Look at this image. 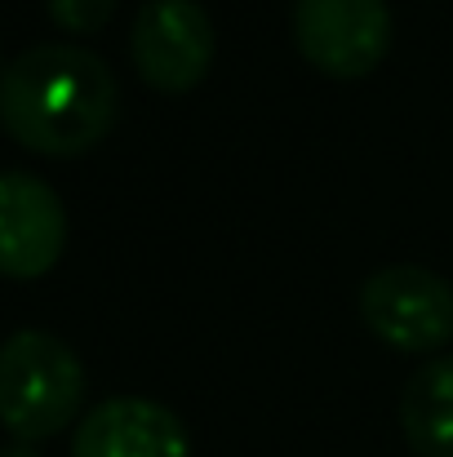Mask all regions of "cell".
<instances>
[{
    "label": "cell",
    "instance_id": "cell-3",
    "mask_svg": "<svg viewBox=\"0 0 453 457\" xmlns=\"http://www.w3.org/2000/svg\"><path fill=\"white\" fill-rule=\"evenodd\" d=\"M356 306L365 328L405 355H432L453 337V285L414 262L373 271Z\"/></svg>",
    "mask_w": 453,
    "mask_h": 457
},
{
    "label": "cell",
    "instance_id": "cell-4",
    "mask_svg": "<svg viewBox=\"0 0 453 457\" xmlns=\"http://www.w3.org/2000/svg\"><path fill=\"white\" fill-rule=\"evenodd\" d=\"M298 54L329 80H365L391 54L387 0H294Z\"/></svg>",
    "mask_w": 453,
    "mask_h": 457
},
{
    "label": "cell",
    "instance_id": "cell-10",
    "mask_svg": "<svg viewBox=\"0 0 453 457\" xmlns=\"http://www.w3.org/2000/svg\"><path fill=\"white\" fill-rule=\"evenodd\" d=\"M0 457H40V449H36V445L13 440V445H4V449H0Z\"/></svg>",
    "mask_w": 453,
    "mask_h": 457
},
{
    "label": "cell",
    "instance_id": "cell-2",
    "mask_svg": "<svg viewBox=\"0 0 453 457\" xmlns=\"http://www.w3.org/2000/svg\"><path fill=\"white\" fill-rule=\"evenodd\" d=\"M80 409L85 364L63 337L45 328H18L0 342V427L13 440H54L80 418Z\"/></svg>",
    "mask_w": 453,
    "mask_h": 457
},
{
    "label": "cell",
    "instance_id": "cell-9",
    "mask_svg": "<svg viewBox=\"0 0 453 457\" xmlns=\"http://www.w3.org/2000/svg\"><path fill=\"white\" fill-rule=\"evenodd\" d=\"M45 9H49V18H54L58 31H67V36H94V31H103L112 22L116 0H45Z\"/></svg>",
    "mask_w": 453,
    "mask_h": 457
},
{
    "label": "cell",
    "instance_id": "cell-1",
    "mask_svg": "<svg viewBox=\"0 0 453 457\" xmlns=\"http://www.w3.org/2000/svg\"><path fill=\"white\" fill-rule=\"evenodd\" d=\"M121 116L116 71L85 45H31L0 67V125L36 155L94 152Z\"/></svg>",
    "mask_w": 453,
    "mask_h": 457
},
{
    "label": "cell",
    "instance_id": "cell-7",
    "mask_svg": "<svg viewBox=\"0 0 453 457\" xmlns=\"http://www.w3.org/2000/svg\"><path fill=\"white\" fill-rule=\"evenodd\" d=\"M71 457H191V436L169 404L112 395L80 418Z\"/></svg>",
    "mask_w": 453,
    "mask_h": 457
},
{
    "label": "cell",
    "instance_id": "cell-8",
    "mask_svg": "<svg viewBox=\"0 0 453 457\" xmlns=\"http://www.w3.org/2000/svg\"><path fill=\"white\" fill-rule=\"evenodd\" d=\"M400 431L414 457H453V355L414 369L400 395Z\"/></svg>",
    "mask_w": 453,
    "mask_h": 457
},
{
    "label": "cell",
    "instance_id": "cell-5",
    "mask_svg": "<svg viewBox=\"0 0 453 457\" xmlns=\"http://www.w3.org/2000/svg\"><path fill=\"white\" fill-rule=\"evenodd\" d=\"M130 54L143 85L160 94L196 89L214 67V22L196 0H147L130 31Z\"/></svg>",
    "mask_w": 453,
    "mask_h": 457
},
{
    "label": "cell",
    "instance_id": "cell-6",
    "mask_svg": "<svg viewBox=\"0 0 453 457\" xmlns=\"http://www.w3.org/2000/svg\"><path fill=\"white\" fill-rule=\"evenodd\" d=\"M67 249V209L58 191L27 173H0V276L4 280H40L58 267Z\"/></svg>",
    "mask_w": 453,
    "mask_h": 457
}]
</instances>
